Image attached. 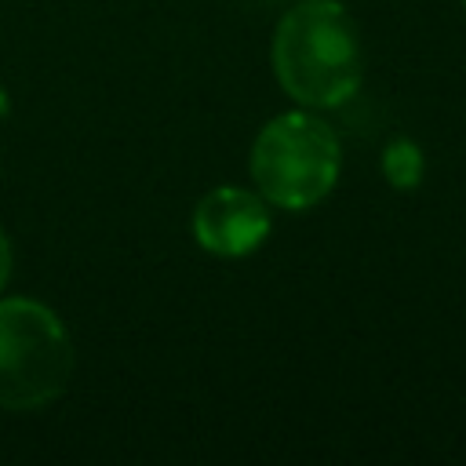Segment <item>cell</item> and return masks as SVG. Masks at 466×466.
<instances>
[{
    "mask_svg": "<svg viewBox=\"0 0 466 466\" xmlns=\"http://www.w3.org/2000/svg\"><path fill=\"white\" fill-rule=\"evenodd\" d=\"M269 233V208L262 193L240 186H218L200 197L193 211V237L204 251L222 258L251 255Z\"/></svg>",
    "mask_w": 466,
    "mask_h": 466,
    "instance_id": "4",
    "label": "cell"
},
{
    "mask_svg": "<svg viewBox=\"0 0 466 466\" xmlns=\"http://www.w3.org/2000/svg\"><path fill=\"white\" fill-rule=\"evenodd\" d=\"M273 73L295 102L313 109L353 98L364 76L353 15L339 0H299L273 33Z\"/></svg>",
    "mask_w": 466,
    "mask_h": 466,
    "instance_id": "1",
    "label": "cell"
},
{
    "mask_svg": "<svg viewBox=\"0 0 466 466\" xmlns=\"http://www.w3.org/2000/svg\"><path fill=\"white\" fill-rule=\"evenodd\" d=\"M415 175H419V157H415V149H411L408 142L393 146V149H390V178L408 186V182H415Z\"/></svg>",
    "mask_w": 466,
    "mask_h": 466,
    "instance_id": "5",
    "label": "cell"
},
{
    "mask_svg": "<svg viewBox=\"0 0 466 466\" xmlns=\"http://www.w3.org/2000/svg\"><path fill=\"white\" fill-rule=\"evenodd\" d=\"M11 269H15V255H11V240H7V233L0 229V291L7 288V280H11Z\"/></svg>",
    "mask_w": 466,
    "mask_h": 466,
    "instance_id": "6",
    "label": "cell"
},
{
    "mask_svg": "<svg viewBox=\"0 0 466 466\" xmlns=\"http://www.w3.org/2000/svg\"><path fill=\"white\" fill-rule=\"evenodd\" d=\"M342 167V149L331 131L313 113H280L273 116L251 146V178L266 204L302 211L320 204Z\"/></svg>",
    "mask_w": 466,
    "mask_h": 466,
    "instance_id": "3",
    "label": "cell"
},
{
    "mask_svg": "<svg viewBox=\"0 0 466 466\" xmlns=\"http://www.w3.org/2000/svg\"><path fill=\"white\" fill-rule=\"evenodd\" d=\"M73 375V342L58 313L36 299H0V408L40 411Z\"/></svg>",
    "mask_w": 466,
    "mask_h": 466,
    "instance_id": "2",
    "label": "cell"
}]
</instances>
